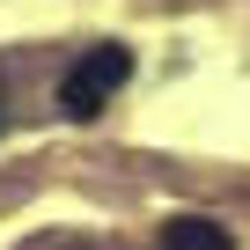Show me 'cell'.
<instances>
[{
	"instance_id": "6da1fadb",
	"label": "cell",
	"mask_w": 250,
	"mask_h": 250,
	"mask_svg": "<svg viewBox=\"0 0 250 250\" xmlns=\"http://www.w3.org/2000/svg\"><path fill=\"white\" fill-rule=\"evenodd\" d=\"M133 81V52L125 44H96V52H81L66 74H59V110L74 118V125H88V118H103V103Z\"/></svg>"
},
{
	"instance_id": "7a4b0ae2",
	"label": "cell",
	"mask_w": 250,
	"mask_h": 250,
	"mask_svg": "<svg viewBox=\"0 0 250 250\" xmlns=\"http://www.w3.org/2000/svg\"><path fill=\"white\" fill-rule=\"evenodd\" d=\"M162 250H235V235L206 213H169L162 221Z\"/></svg>"
},
{
	"instance_id": "3957f363",
	"label": "cell",
	"mask_w": 250,
	"mask_h": 250,
	"mask_svg": "<svg viewBox=\"0 0 250 250\" xmlns=\"http://www.w3.org/2000/svg\"><path fill=\"white\" fill-rule=\"evenodd\" d=\"M0 125H8V88H0Z\"/></svg>"
}]
</instances>
